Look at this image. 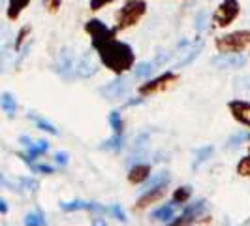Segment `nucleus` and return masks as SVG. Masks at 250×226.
<instances>
[{
  "instance_id": "obj_1",
  "label": "nucleus",
  "mask_w": 250,
  "mask_h": 226,
  "mask_svg": "<svg viewBox=\"0 0 250 226\" xmlns=\"http://www.w3.org/2000/svg\"><path fill=\"white\" fill-rule=\"evenodd\" d=\"M98 57L102 64L117 75L132 70L136 64V53L132 49V45L121 40H111L105 45H102L98 49Z\"/></svg>"
},
{
  "instance_id": "obj_2",
  "label": "nucleus",
  "mask_w": 250,
  "mask_h": 226,
  "mask_svg": "<svg viewBox=\"0 0 250 226\" xmlns=\"http://www.w3.org/2000/svg\"><path fill=\"white\" fill-rule=\"evenodd\" d=\"M147 13V2L145 0H126L123 8L115 13V30H126L130 26L138 25L141 17Z\"/></svg>"
},
{
  "instance_id": "obj_3",
  "label": "nucleus",
  "mask_w": 250,
  "mask_h": 226,
  "mask_svg": "<svg viewBox=\"0 0 250 226\" xmlns=\"http://www.w3.org/2000/svg\"><path fill=\"white\" fill-rule=\"evenodd\" d=\"M214 45L220 53H241L250 47V30L243 28V30L224 34L214 40Z\"/></svg>"
},
{
  "instance_id": "obj_4",
  "label": "nucleus",
  "mask_w": 250,
  "mask_h": 226,
  "mask_svg": "<svg viewBox=\"0 0 250 226\" xmlns=\"http://www.w3.org/2000/svg\"><path fill=\"white\" fill-rule=\"evenodd\" d=\"M85 32L90 36V44H92V49H100L102 45H105L107 42L115 40V34L117 30L115 28H109L104 21L100 19H90L85 23Z\"/></svg>"
},
{
  "instance_id": "obj_5",
  "label": "nucleus",
  "mask_w": 250,
  "mask_h": 226,
  "mask_svg": "<svg viewBox=\"0 0 250 226\" xmlns=\"http://www.w3.org/2000/svg\"><path fill=\"white\" fill-rule=\"evenodd\" d=\"M239 13H241V4H239V0H222L213 13V23L216 26L231 25L239 17Z\"/></svg>"
},
{
  "instance_id": "obj_6",
  "label": "nucleus",
  "mask_w": 250,
  "mask_h": 226,
  "mask_svg": "<svg viewBox=\"0 0 250 226\" xmlns=\"http://www.w3.org/2000/svg\"><path fill=\"white\" fill-rule=\"evenodd\" d=\"M179 79V75L175 72H164L158 77H152V79H147L141 87H139V94L141 96H150V94H156V92H162L167 87H171Z\"/></svg>"
},
{
  "instance_id": "obj_7",
  "label": "nucleus",
  "mask_w": 250,
  "mask_h": 226,
  "mask_svg": "<svg viewBox=\"0 0 250 226\" xmlns=\"http://www.w3.org/2000/svg\"><path fill=\"white\" fill-rule=\"evenodd\" d=\"M75 66H77V59L74 57V53L68 47H62V51L59 53V61L55 64L57 74L61 75L62 79H66V81H74V79H77Z\"/></svg>"
},
{
  "instance_id": "obj_8",
  "label": "nucleus",
  "mask_w": 250,
  "mask_h": 226,
  "mask_svg": "<svg viewBox=\"0 0 250 226\" xmlns=\"http://www.w3.org/2000/svg\"><path fill=\"white\" fill-rule=\"evenodd\" d=\"M211 64L218 70H239L247 64V57L241 53H220L211 59Z\"/></svg>"
},
{
  "instance_id": "obj_9",
  "label": "nucleus",
  "mask_w": 250,
  "mask_h": 226,
  "mask_svg": "<svg viewBox=\"0 0 250 226\" xmlns=\"http://www.w3.org/2000/svg\"><path fill=\"white\" fill-rule=\"evenodd\" d=\"M126 90H128V81H126L125 77L119 75V77H115L113 81L105 83L104 87H100V94L105 100H119V98L125 96Z\"/></svg>"
},
{
  "instance_id": "obj_10",
  "label": "nucleus",
  "mask_w": 250,
  "mask_h": 226,
  "mask_svg": "<svg viewBox=\"0 0 250 226\" xmlns=\"http://www.w3.org/2000/svg\"><path fill=\"white\" fill-rule=\"evenodd\" d=\"M21 141L26 145V155H21V157H23V160H26L28 164H32L34 158H38V157L43 155V153H47V149H49V141H45V139L30 141V138L21 136Z\"/></svg>"
},
{
  "instance_id": "obj_11",
  "label": "nucleus",
  "mask_w": 250,
  "mask_h": 226,
  "mask_svg": "<svg viewBox=\"0 0 250 226\" xmlns=\"http://www.w3.org/2000/svg\"><path fill=\"white\" fill-rule=\"evenodd\" d=\"M228 110L231 112V117L245 126H250V102L231 100L228 102Z\"/></svg>"
},
{
  "instance_id": "obj_12",
  "label": "nucleus",
  "mask_w": 250,
  "mask_h": 226,
  "mask_svg": "<svg viewBox=\"0 0 250 226\" xmlns=\"http://www.w3.org/2000/svg\"><path fill=\"white\" fill-rule=\"evenodd\" d=\"M98 72V63L92 59V55L90 53H85V55H81L79 59H77V66H75V75L77 77H92V75Z\"/></svg>"
},
{
  "instance_id": "obj_13",
  "label": "nucleus",
  "mask_w": 250,
  "mask_h": 226,
  "mask_svg": "<svg viewBox=\"0 0 250 226\" xmlns=\"http://www.w3.org/2000/svg\"><path fill=\"white\" fill-rule=\"evenodd\" d=\"M61 209L74 213V211H107L102 203L96 202H85V200H72V202H61Z\"/></svg>"
},
{
  "instance_id": "obj_14",
  "label": "nucleus",
  "mask_w": 250,
  "mask_h": 226,
  "mask_svg": "<svg viewBox=\"0 0 250 226\" xmlns=\"http://www.w3.org/2000/svg\"><path fill=\"white\" fill-rule=\"evenodd\" d=\"M164 194H166V185H162V187L149 188V190H145V192H143V194L138 198L136 207H138V209H145V207H147V205H150V203H156V202L162 200Z\"/></svg>"
},
{
  "instance_id": "obj_15",
  "label": "nucleus",
  "mask_w": 250,
  "mask_h": 226,
  "mask_svg": "<svg viewBox=\"0 0 250 226\" xmlns=\"http://www.w3.org/2000/svg\"><path fill=\"white\" fill-rule=\"evenodd\" d=\"M149 177H150V164L139 162V164H134V166L130 168L128 181L134 183V185H141V183H145Z\"/></svg>"
},
{
  "instance_id": "obj_16",
  "label": "nucleus",
  "mask_w": 250,
  "mask_h": 226,
  "mask_svg": "<svg viewBox=\"0 0 250 226\" xmlns=\"http://www.w3.org/2000/svg\"><path fill=\"white\" fill-rule=\"evenodd\" d=\"M201 49H203V42L201 40H198L196 44H188L187 45V49L183 51L181 55H183V59L177 63V68H183V66H188V64H192L198 57H200V53H201Z\"/></svg>"
},
{
  "instance_id": "obj_17",
  "label": "nucleus",
  "mask_w": 250,
  "mask_h": 226,
  "mask_svg": "<svg viewBox=\"0 0 250 226\" xmlns=\"http://www.w3.org/2000/svg\"><path fill=\"white\" fill-rule=\"evenodd\" d=\"M205 215V202L200 200V202H196V203H190L187 209H185V213L181 215L187 223H194V221H200L201 217Z\"/></svg>"
},
{
  "instance_id": "obj_18",
  "label": "nucleus",
  "mask_w": 250,
  "mask_h": 226,
  "mask_svg": "<svg viewBox=\"0 0 250 226\" xmlns=\"http://www.w3.org/2000/svg\"><path fill=\"white\" fill-rule=\"evenodd\" d=\"M30 0H8V10H6V15L10 21H17L19 15L23 13L25 8H28Z\"/></svg>"
},
{
  "instance_id": "obj_19",
  "label": "nucleus",
  "mask_w": 250,
  "mask_h": 226,
  "mask_svg": "<svg viewBox=\"0 0 250 226\" xmlns=\"http://www.w3.org/2000/svg\"><path fill=\"white\" fill-rule=\"evenodd\" d=\"M173 217H175V205H173V203H164V205H160L158 209H154V211L150 213V219H152V221H162V223L171 221Z\"/></svg>"
},
{
  "instance_id": "obj_20",
  "label": "nucleus",
  "mask_w": 250,
  "mask_h": 226,
  "mask_svg": "<svg viewBox=\"0 0 250 226\" xmlns=\"http://www.w3.org/2000/svg\"><path fill=\"white\" fill-rule=\"evenodd\" d=\"M158 66L154 64V61H147V63H139L136 68H134V77L136 79H141V81H147L150 75L154 74Z\"/></svg>"
},
{
  "instance_id": "obj_21",
  "label": "nucleus",
  "mask_w": 250,
  "mask_h": 226,
  "mask_svg": "<svg viewBox=\"0 0 250 226\" xmlns=\"http://www.w3.org/2000/svg\"><path fill=\"white\" fill-rule=\"evenodd\" d=\"M13 55H15L13 45H4L0 49V74L10 70V66L13 64Z\"/></svg>"
},
{
  "instance_id": "obj_22",
  "label": "nucleus",
  "mask_w": 250,
  "mask_h": 226,
  "mask_svg": "<svg viewBox=\"0 0 250 226\" xmlns=\"http://www.w3.org/2000/svg\"><path fill=\"white\" fill-rule=\"evenodd\" d=\"M0 108L4 110V113L8 117L15 115V112H17V100H15V96H13L12 92H2V96H0Z\"/></svg>"
},
{
  "instance_id": "obj_23",
  "label": "nucleus",
  "mask_w": 250,
  "mask_h": 226,
  "mask_svg": "<svg viewBox=\"0 0 250 226\" xmlns=\"http://www.w3.org/2000/svg\"><path fill=\"white\" fill-rule=\"evenodd\" d=\"M107 121H109V126H111L113 134L123 136V132H125V121H123L121 112H115V110H113V112L109 113V117H107Z\"/></svg>"
},
{
  "instance_id": "obj_24",
  "label": "nucleus",
  "mask_w": 250,
  "mask_h": 226,
  "mask_svg": "<svg viewBox=\"0 0 250 226\" xmlns=\"http://www.w3.org/2000/svg\"><path fill=\"white\" fill-rule=\"evenodd\" d=\"M28 117H30V119L36 123V126L40 128V130H43V132H49V134H53V136H57V134H59L57 126L51 125L47 119H43V117H40V115H34V113H30Z\"/></svg>"
},
{
  "instance_id": "obj_25",
  "label": "nucleus",
  "mask_w": 250,
  "mask_h": 226,
  "mask_svg": "<svg viewBox=\"0 0 250 226\" xmlns=\"http://www.w3.org/2000/svg\"><path fill=\"white\" fill-rule=\"evenodd\" d=\"M209 21H211V15L207 10H200V12L196 13V19H194V26H196V30L198 32H205L207 28H209Z\"/></svg>"
},
{
  "instance_id": "obj_26",
  "label": "nucleus",
  "mask_w": 250,
  "mask_h": 226,
  "mask_svg": "<svg viewBox=\"0 0 250 226\" xmlns=\"http://www.w3.org/2000/svg\"><path fill=\"white\" fill-rule=\"evenodd\" d=\"M23 225L25 226H45L47 225V221H45V215L42 213V211H30V213L23 219Z\"/></svg>"
},
{
  "instance_id": "obj_27",
  "label": "nucleus",
  "mask_w": 250,
  "mask_h": 226,
  "mask_svg": "<svg viewBox=\"0 0 250 226\" xmlns=\"http://www.w3.org/2000/svg\"><path fill=\"white\" fill-rule=\"evenodd\" d=\"M190 196H192V188L190 187L175 188V192H173V203H175V205H185V203L190 200Z\"/></svg>"
},
{
  "instance_id": "obj_28",
  "label": "nucleus",
  "mask_w": 250,
  "mask_h": 226,
  "mask_svg": "<svg viewBox=\"0 0 250 226\" xmlns=\"http://www.w3.org/2000/svg\"><path fill=\"white\" fill-rule=\"evenodd\" d=\"M213 147L211 145H207V147H201V149L196 151V160H194V164H192V168L194 170H198L200 168V164H203L205 160H209V157L213 155Z\"/></svg>"
},
{
  "instance_id": "obj_29",
  "label": "nucleus",
  "mask_w": 250,
  "mask_h": 226,
  "mask_svg": "<svg viewBox=\"0 0 250 226\" xmlns=\"http://www.w3.org/2000/svg\"><path fill=\"white\" fill-rule=\"evenodd\" d=\"M123 141H125V138L123 136H117V134H113L109 139H105L104 143H102L100 147L102 149H105V151H121V147H123Z\"/></svg>"
},
{
  "instance_id": "obj_30",
  "label": "nucleus",
  "mask_w": 250,
  "mask_h": 226,
  "mask_svg": "<svg viewBox=\"0 0 250 226\" xmlns=\"http://www.w3.org/2000/svg\"><path fill=\"white\" fill-rule=\"evenodd\" d=\"M30 30H32V28H30L28 25L21 26V30L17 32V38H15V42H13V49H15V53H19V51H21L23 44H25L28 34H30Z\"/></svg>"
},
{
  "instance_id": "obj_31",
  "label": "nucleus",
  "mask_w": 250,
  "mask_h": 226,
  "mask_svg": "<svg viewBox=\"0 0 250 226\" xmlns=\"http://www.w3.org/2000/svg\"><path fill=\"white\" fill-rule=\"evenodd\" d=\"M167 181H169V174L167 172H162L160 176H156V177H152L149 183L145 181L143 185V190H149V188H152V187H162V185H167Z\"/></svg>"
},
{
  "instance_id": "obj_32",
  "label": "nucleus",
  "mask_w": 250,
  "mask_h": 226,
  "mask_svg": "<svg viewBox=\"0 0 250 226\" xmlns=\"http://www.w3.org/2000/svg\"><path fill=\"white\" fill-rule=\"evenodd\" d=\"M237 174L243 177H250V155L243 157L237 164Z\"/></svg>"
},
{
  "instance_id": "obj_33",
  "label": "nucleus",
  "mask_w": 250,
  "mask_h": 226,
  "mask_svg": "<svg viewBox=\"0 0 250 226\" xmlns=\"http://www.w3.org/2000/svg\"><path fill=\"white\" fill-rule=\"evenodd\" d=\"M247 138H249V134H247V132H237L235 136H231V138L228 139V147H229V149H233V147L237 149L239 145H241V141H243V139H247Z\"/></svg>"
},
{
  "instance_id": "obj_34",
  "label": "nucleus",
  "mask_w": 250,
  "mask_h": 226,
  "mask_svg": "<svg viewBox=\"0 0 250 226\" xmlns=\"http://www.w3.org/2000/svg\"><path fill=\"white\" fill-rule=\"evenodd\" d=\"M30 168H32L34 172H40V174H47V176L55 174V168H51V166H47V164H30Z\"/></svg>"
},
{
  "instance_id": "obj_35",
  "label": "nucleus",
  "mask_w": 250,
  "mask_h": 226,
  "mask_svg": "<svg viewBox=\"0 0 250 226\" xmlns=\"http://www.w3.org/2000/svg\"><path fill=\"white\" fill-rule=\"evenodd\" d=\"M61 4H62V0H43V6L47 8V12H49V13L59 12Z\"/></svg>"
},
{
  "instance_id": "obj_36",
  "label": "nucleus",
  "mask_w": 250,
  "mask_h": 226,
  "mask_svg": "<svg viewBox=\"0 0 250 226\" xmlns=\"http://www.w3.org/2000/svg\"><path fill=\"white\" fill-rule=\"evenodd\" d=\"M113 0H90V10L92 12H98V10H102V8H105V6H109Z\"/></svg>"
},
{
  "instance_id": "obj_37",
  "label": "nucleus",
  "mask_w": 250,
  "mask_h": 226,
  "mask_svg": "<svg viewBox=\"0 0 250 226\" xmlns=\"http://www.w3.org/2000/svg\"><path fill=\"white\" fill-rule=\"evenodd\" d=\"M169 57H171V55H169L167 51H160V53L154 57V64H156V66H162V64H166L169 61Z\"/></svg>"
},
{
  "instance_id": "obj_38",
  "label": "nucleus",
  "mask_w": 250,
  "mask_h": 226,
  "mask_svg": "<svg viewBox=\"0 0 250 226\" xmlns=\"http://www.w3.org/2000/svg\"><path fill=\"white\" fill-rule=\"evenodd\" d=\"M109 211H111V213L115 215V217H117L121 223H126V215H125V211L121 209V205H117V203H115V205H111V207H109Z\"/></svg>"
},
{
  "instance_id": "obj_39",
  "label": "nucleus",
  "mask_w": 250,
  "mask_h": 226,
  "mask_svg": "<svg viewBox=\"0 0 250 226\" xmlns=\"http://www.w3.org/2000/svg\"><path fill=\"white\" fill-rule=\"evenodd\" d=\"M21 183H23V187H26L28 190H36V188H38V181H36V179H30V177L21 179Z\"/></svg>"
},
{
  "instance_id": "obj_40",
  "label": "nucleus",
  "mask_w": 250,
  "mask_h": 226,
  "mask_svg": "<svg viewBox=\"0 0 250 226\" xmlns=\"http://www.w3.org/2000/svg\"><path fill=\"white\" fill-rule=\"evenodd\" d=\"M68 158H70V157H68V153H64V151H61V153L55 155V162L61 164V166H64V164L68 162Z\"/></svg>"
},
{
  "instance_id": "obj_41",
  "label": "nucleus",
  "mask_w": 250,
  "mask_h": 226,
  "mask_svg": "<svg viewBox=\"0 0 250 226\" xmlns=\"http://www.w3.org/2000/svg\"><path fill=\"white\" fill-rule=\"evenodd\" d=\"M4 213H8V203L4 200H0V215H4Z\"/></svg>"
},
{
  "instance_id": "obj_42",
  "label": "nucleus",
  "mask_w": 250,
  "mask_h": 226,
  "mask_svg": "<svg viewBox=\"0 0 250 226\" xmlns=\"http://www.w3.org/2000/svg\"><path fill=\"white\" fill-rule=\"evenodd\" d=\"M92 226H107V225H105V221H104V219L98 217V219H94V221H92Z\"/></svg>"
},
{
  "instance_id": "obj_43",
  "label": "nucleus",
  "mask_w": 250,
  "mask_h": 226,
  "mask_svg": "<svg viewBox=\"0 0 250 226\" xmlns=\"http://www.w3.org/2000/svg\"><path fill=\"white\" fill-rule=\"evenodd\" d=\"M243 81H247V83H245V85H243V87H245V89H250V75H249V77H245V79H243Z\"/></svg>"
},
{
  "instance_id": "obj_44",
  "label": "nucleus",
  "mask_w": 250,
  "mask_h": 226,
  "mask_svg": "<svg viewBox=\"0 0 250 226\" xmlns=\"http://www.w3.org/2000/svg\"><path fill=\"white\" fill-rule=\"evenodd\" d=\"M249 139H250V134H249Z\"/></svg>"
}]
</instances>
